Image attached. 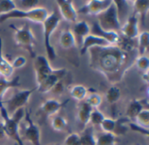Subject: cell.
I'll return each mask as SVG.
<instances>
[{"label":"cell","instance_id":"1","mask_svg":"<svg viewBox=\"0 0 149 145\" xmlns=\"http://www.w3.org/2000/svg\"><path fill=\"white\" fill-rule=\"evenodd\" d=\"M87 53L90 68L102 74L112 84L122 81L139 56L134 48L120 45L95 46L90 48Z\"/></svg>","mask_w":149,"mask_h":145},{"label":"cell","instance_id":"2","mask_svg":"<svg viewBox=\"0 0 149 145\" xmlns=\"http://www.w3.org/2000/svg\"><path fill=\"white\" fill-rule=\"evenodd\" d=\"M0 115L3 118V125L5 135L13 139L15 144L17 145H24L19 133V124L24 117L25 110L24 109H20L11 116H9L5 108L0 102Z\"/></svg>","mask_w":149,"mask_h":145},{"label":"cell","instance_id":"3","mask_svg":"<svg viewBox=\"0 0 149 145\" xmlns=\"http://www.w3.org/2000/svg\"><path fill=\"white\" fill-rule=\"evenodd\" d=\"M49 16L47 9L44 7H35L29 10L16 8L10 12L0 16V23H3L9 19H27L34 23L43 24Z\"/></svg>","mask_w":149,"mask_h":145},{"label":"cell","instance_id":"4","mask_svg":"<svg viewBox=\"0 0 149 145\" xmlns=\"http://www.w3.org/2000/svg\"><path fill=\"white\" fill-rule=\"evenodd\" d=\"M10 27L14 31V41L16 46L27 51L30 56L34 59L37 56L35 52L36 39L30 25L25 23L20 27H16L13 25H10Z\"/></svg>","mask_w":149,"mask_h":145},{"label":"cell","instance_id":"5","mask_svg":"<svg viewBox=\"0 0 149 145\" xmlns=\"http://www.w3.org/2000/svg\"><path fill=\"white\" fill-rule=\"evenodd\" d=\"M61 21V17L58 11L54 10L52 13L49 14L47 18L44 21L43 29H44V44L46 52V58L48 60H54L56 59V51L52 45L51 38L54 31L58 28Z\"/></svg>","mask_w":149,"mask_h":145},{"label":"cell","instance_id":"6","mask_svg":"<svg viewBox=\"0 0 149 145\" xmlns=\"http://www.w3.org/2000/svg\"><path fill=\"white\" fill-rule=\"evenodd\" d=\"M97 17H98L97 22L102 30L107 32H115L120 31L121 23L119 17L117 7L113 1L108 9H107L105 11H103Z\"/></svg>","mask_w":149,"mask_h":145},{"label":"cell","instance_id":"7","mask_svg":"<svg viewBox=\"0 0 149 145\" xmlns=\"http://www.w3.org/2000/svg\"><path fill=\"white\" fill-rule=\"evenodd\" d=\"M35 89H24V90H17L14 95L8 101H2L1 103L5 108L9 116L14 114L17 110L20 109H24L29 102V99L31 94Z\"/></svg>","mask_w":149,"mask_h":145},{"label":"cell","instance_id":"8","mask_svg":"<svg viewBox=\"0 0 149 145\" xmlns=\"http://www.w3.org/2000/svg\"><path fill=\"white\" fill-rule=\"evenodd\" d=\"M24 122H25V128H24V135L22 137L23 141L24 139L32 145H42L40 129L31 118L30 113L27 110H25Z\"/></svg>","mask_w":149,"mask_h":145},{"label":"cell","instance_id":"9","mask_svg":"<svg viewBox=\"0 0 149 145\" xmlns=\"http://www.w3.org/2000/svg\"><path fill=\"white\" fill-rule=\"evenodd\" d=\"M33 67L35 71L37 85L41 83L53 71V68L51 67L48 59L43 55H38L34 58Z\"/></svg>","mask_w":149,"mask_h":145},{"label":"cell","instance_id":"10","mask_svg":"<svg viewBox=\"0 0 149 145\" xmlns=\"http://www.w3.org/2000/svg\"><path fill=\"white\" fill-rule=\"evenodd\" d=\"M113 4L112 0H90L86 3L82 7L77 11L78 14H85V15H94L98 16L107 9H108Z\"/></svg>","mask_w":149,"mask_h":145},{"label":"cell","instance_id":"11","mask_svg":"<svg viewBox=\"0 0 149 145\" xmlns=\"http://www.w3.org/2000/svg\"><path fill=\"white\" fill-rule=\"evenodd\" d=\"M66 72L67 71L65 68L53 69L52 73L48 77H46L41 83L37 85V90L41 94L51 92L56 83H58L59 81H62V79L65 76Z\"/></svg>","mask_w":149,"mask_h":145},{"label":"cell","instance_id":"12","mask_svg":"<svg viewBox=\"0 0 149 145\" xmlns=\"http://www.w3.org/2000/svg\"><path fill=\"white\" fill-rule=\"evenodd\" d=\"M58 13L61 18L70 23H76L78 21V12L71 0H57L56 1Z\"/></svg>","mask_w":149,"mask_h":145},{"label":"cell","instance_id":"13","mask_svg":"<svg viewBox=\"0 0 149 145\" xmlns=\"http://www.w3.org/2000/svg\"><path fill=\"white\" fill-rule=\"evenodd\" d=\"M120 32H121L123 37L126 39L134 40V39H136L140 34L139 18L135 14L133 13V15L128 17L125 24L121 25Z\"/></svg>","mask_w":149,"mask_h":145},{"label":"cell","instance_id":"14","mask_svg":"<svg viewBox=\"0 0 149 145\" xmlns=\"http://www.w3.org/2000/svg\"><path fill=\"white\" fill-rule=\"evenodd\" d=\"M91 34L98 36L104 40H106L109 45L114 46L118 45L120 40V36L118 32H107L100 28L97 21H94L91 27Z\"/></svg>","mask_w":149,"mask_h":145},{"label":"cell","instance_id":"15","mask_svg":"<svg viewBox=\"0 0 149 145\" xmlns=\"http://www.w3.org/2000/svg\"><path fill=\"white\" fill-rule=\"evenodd\" d=\"M69 100H66L65 102H59L55 99H48L41 104L40 111L45 116H53L61 109L66 106Z\"/></svg>","mask_w":149,"mask_h":145},{"label":"cell","instance_id":"16","mask_svg":"<svg viewBox=\"0 0 149 145\" xmlns=\"http://www.w3.org/2000/svg\"><path fill=\"white\" fill-rule=\"evenodd\" d=\"M72 32L75 38L76 44L81 47L84 39L91 33V26L85 20L77 21L73 25Z\"/></svg>","mask_w":149,"mask_h":145},{"label":"cell","instance_id":"17","mask_svg":"<svg viewBox=\"0 0 149 145\" xmlns=\"http://www.w3.org/2000/svg\"><path fill=\"white\" fill-rule=\"evenodd\" d=\"M107 46H109V44L106 40H104L103 39H101L98 36H95V35H93L90 33L83 40L82 46L80 47V53H81V55H84L92 47Z\"/></svg>","mask_w":149,"mask_h":145},{"label":"cell","instance_id":"18","mask_svg":"<svg viewBox=\"0 0 149 145\" xmlns=\"http://www.w3.org/2000/svg\"><path fill=\"white\" fill-rule=\"evenodd\" d=\"M134 14H135L139 18H141V24L145 25L146 17L149 9V1L147 0H136L133 2Z\"/></svg>","mask_w":149,"mask_h":145},{"label":"cell","instance_id":"19","mask_svg":"<svg viewBox=\"0 0 149 145\" xmlns=\"http://www.w3.org/2000/svg\"><path fill=\"white\" fill-rule=\"evenodd\" d=\"M14 72V68L12 67L10 61H8L3 54V41L0 38V76L3 78H10Z\"/></svg>","mask_w":149,"mask_h":145},{"label":"cell","instance_id":"20","mask_svg":"<svg viewBox=\"0 0 149 145\" xmlns=\"http://www.w3.org/2000/svg\"><path fill=\"white\" fill-rule=\"evenodd\" d=\"M59 45L65 50H69L77 46L75 38L71 30H64L59 37Z\"/></svg>","mask_w":149,"mask_h":145},{"label":"cell","instance_id":"21","mask_svg":"<svg viewBox=\"0 0 149 145\" xmlns=\"http://www.w3.org/2000/svg\"><path fill=\"white\" fill-rule=\"evenodd\" d=\"M93 109H92L86 102H81L78 109L77 117H78V121L82 124V126L86 127L89 123L90 116Z\"/></svg>","mask_w":149,"mask_h":145},{"label":"cell","instance_id":"22","mask_svg":"<svg viewBox=\"0 0 149 145\" xmlns=\"http://www.w3.org/2000/svg\"><path fill=\"white\" fill-rule=\"evenodd\" d=\"M19 86H20L19 76H17L12 80H8L6 78L0 76V102L3 101V95L10 88H18Z\"/></svg>","mask_w":149,"mask_h":145},{"label":"cell","instance_id":"23","mask_svg":"<svg viewBox=\"0 0 149 145\" xmlns=\"http://www.w3.org/2000/svg\"><path fill=\"white\" fill-rule=\"evenodd\" d=\"M146 108H144V102L141 100H132L128 104L126 111V115L130 119H135V117Z\"/></svg>","mask_w":149,"mask_h":145},{"label":"cell","instance_id":"24","mask_svg":"<svg viewBox=\"0 0 149 145\" xmlns=\"http://www.w3.org/2000/svg\"><path fill=\"white\" fill-rule=\"evenodd\" d=\"M138 38V55L141 56L148 52L149 46V33L148 32L144 31L139 34Z\"/></svg>","mask_w":149,"mask_h":145},{"label":"cell","instance_id":"25","mask_svg":"<svg viewBox=\"0 0 149 145\" xmlns=\"http://www.w3.org/2000/svg\"><path fill=\"white\" fill-rule=\"evenodd\" d=\"M70 95L75 101L83 102L88 95V91L87 88L83 85H75L71 88Z\"/></svg>","mask_w":149,"mask_h":145},{"label":"cell","instance_id":"26","mask_svg":"<svg viewBox=\"0 0 149 145\" xmlns=\"http://www.w3.org/2000/svg\"><path fill=\"white\" fill-rule=\"evenodd\" d=\"M79 138L82 145H96V136L92 127L86 128L79 135Z\"/></svg>","mask_w":149,"mask_h":145},{"label":"cell","instance_id":"27","mask_svg":"<svg viewBox=\"0 0 149 145\" xmlns=\"http://www.w3.org/2000/svg\"><path fill=\"white\" fill-rule=\"evenodd\" d=\"M117 136L113 133L102 132L96 136V145H115Z\"/></svg>","mask_w":149,"mask_h":145},{"label":"cell","instance_id":"28","mask_svg":"<svg viewBox=\"0 0 149 145\" xmlns=\"http://www.w3.org/2000/svg\"><path fill=\"white\" fill-rule=\"evenodd\" d=\"M67 125H68L67 120L62 116L55 115L52 116V118L51 120V126L53 129V130H55L57 132L65 131V129L67 128Z\"/></svg>","mask_w":149,"mask_h":145},{"label":"cell","instance_id":"29","mask_svg":"<svg viewBox=\"0 0 149 145\" xmlns=\"http://www.w3.org/2000/svg\"><path fill=\"white\" fill-rule=\"evenodd\" d=\"M121 97V91L116 86H112L108 88L106 94V98L110 104L116 103Z\"/></svg>","mask_w":149,"mask_h":145},{"label":"cell","instance_id":"30","mask_svg":"<svg viewBox=\"0 0 149 145\" xmlns=\"http://www.w3.org/2000/svg\"><path fill=\"white\" fill-rule=\"evenodd\" d=\"M135 123L144 129L149 128V110L148 109H144L136 117H135Z\"/></svg>","mask_w":149,"mask_h":145},{"label":"cell","instance_id":"31","mask_svg":"<svg viewBox=\"0 0 149 145\" xmlns=\"http://www.w3.org/2000/svg\"><path fill=\"white\" fill-rule=\"evenodd\" d=\"M85 100V102L93 109H98L102 103V96L98 93H93L88 95Z\"/></svg>","mask_w":149,"mask_h":145},{"label":"cell","instance_id":"32","mask_svg":"<svg viewBox=\"0 0 149 145\" xmlns=\"http://www.w3.org/2000/svg\"><path fill=\"white\" fill-rule=\"evenodd\" d=\"M116 124H117V121L116 120H113L112 118H105L104 121L100 125V127L102 130V132L113 133L114 134Z\"/></svg>","mask_w":149,"mask_h":145},{"label":"cell","instance_id":"33","mask_svg":"<svg viewBox=\"0 0 149 145\" xmlns=\"http://www.w3.org/2000/svg\"><path fill=\"white\" fill-rule=\"evenodd\" d=\"M105 118L106 116L102 112H100L98 109H94L91 113L89 123H91L93 126H100Z\"/></svg>","mask_w":149,"mask_h":145},{"label":"cell","instance_id":"34","mask_svg":"<svg viewBox=\"0 0 149 145\" xmlns=\"http://www.w3.org/2000/svg\"><path fill=\"white\" fill-rule=\"evenodd\" d=\"M17 8V4L12 0H0V16L7 14Z\"/></svg>","mask_w":149,"mask_h":145},{"label":"cell","instance_id":"35","mask_svg":"<svg viewBox=\"0 0 149 145\" xmlns=\"http://www.w3.org/2000/svg\"><path fill=\"white\" fill-rule=\"evenodd\" d=\"M134 64L136 65L137 68L141 71L142 73H146L148 72L149 67V59L148 57L145 56V55H141V56H138L135 60Z\"/></svg>","mask_w":149,"mask_h":145},{"label":"cell","instance_id":"36","mask_svg":"<svg viewBox=\"0 0 149 145\" xmlns=\"http://www.w3.org/2000/svg\"><path fill=\"white\" fill-rule=\"evenodd\" d=\"M64 145H82L78 133L69 134L64 141Z\"/></svg>","mask_w":149,"mask_h":145},{"label":"cell","instance_id":"37","mask_svg":"<svg viewBox=\"0 0 149 145\" xmlns=\"http://www.w3.org/2000/svg\"><path fill=\"white\" fill-rule=\"evenodd\" d=\"M27 63V60L24 56H17L16 57L13 61L10 63L12 67L14 69H18V68H22L23 67H24Z\"/></svg>","mask_w":149,"mask_h":145},{"label":"cell","instance_id":"38","mask_svg":"<svg viewBox=\"0 0 149 145\" xmlns=\"http://www.w3.org/2000/svg\"><path fill=\"white\" fill-rule=\"evenodd\" d=\"M129 126H130V129H131L132 130L136 131V132H139L140 134H142V135H144V136H146V137L148 136V129H144V128H142V127L137 125L136 123H130Z\"/></svg>","mask_w":149,"mask_h":145},{"label":"cell","instance_id":"39","mask_svg":"<svg viewBox=\"0 0 149 145\" xmlns=\"http://www.w3.org/2000/svg\"><path fill=\"white\" fill-rule=\"evenodd\" d=\"M22 3V6L24 7V10H29V9H32L37 7V4H38V0H24L21 1Z\"/></svg>","mask_w":149,"mask_h":145},{"label":"cell","instance_id":"40","mask_svg":"<svg viewBox=\"0 0 149 145\" xmlns=\"http://www.w3.org/2000/svg\"><path fill=\"white\" fill-rule=\"evenodd\" d=\"M65 89V86H64V83L62 81H59L58 83H56V85L53 87V88L52 89V92L56 94V95H60L63 93Z\"/></svg>","mask_w":149,"mask_h":145},{"label":"cell","instance_id":"41","mask_svg":"<svg viewBox=\"0 0 149 145\" xmlns=\"http://www.w3.org/2000/svg\"><path fill=\"white\" fill-rule=\"evenodd\" d=\"M5 137H6V135H5V132H4L3 123H0V140L3 139Z\"/></svg>","mask_w":149,"mask_h":145},{"label":"cell","instance_id":"42","mask_svg":"<svg viewBox=\"0 0 149 145\" xmlns=\"http://www.w3.org/2000/svg\"><path fill=\"white\" fill-rule=\"evenodd\" d=\"M148 72H146V73H144L143 74H142V78L144 79V81H146V82H148Z\"/></svg>","mask_w":149,"mask_h":145},{"label":"cell","instance_id":"43","mask_svg":"<svg viewBox=\"0 0 149 145\" xmlns=\"http://www.w3.org/2000/svg\"><path fill=\"white\" fill-rule=\"evenodd\" d=\"M14 145H17V144H14Z\"/></svg>","mask_w":149,"mask_h":145},{"label":"cell","instance_id":"44","mask_svg":"<svg viewBox=\"0 0 149 145\" xmlns=\"http://www.w3.org/2000/svg\"><path fill=\"white\" fill-rule=\"evenodd\" d=\"M52 145H58V144H52Z\"/></svg>","mask_w":149,"mask_h":145},{"label":"cell","instance_id":"45","mask_svg":"<svg viewBox=\"0 0 149 145\" xmlns=\"http://www.w3.org/2000/svg\"><path fill=\"white\" fill-rule=\"evenodd\" d=\"M134 145H139V144H134Z\"/></svg>","mask_w":149,"mask_h":145}]
</instances>
